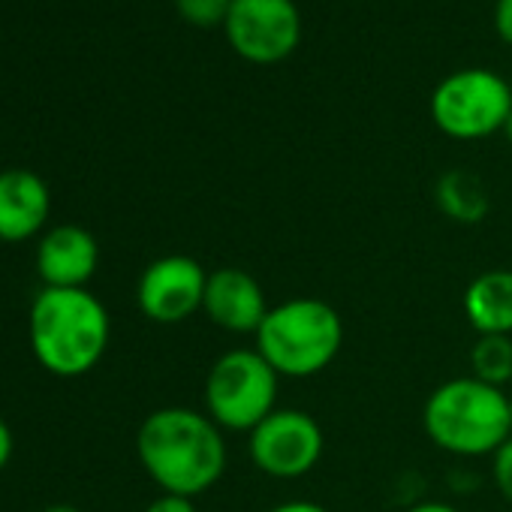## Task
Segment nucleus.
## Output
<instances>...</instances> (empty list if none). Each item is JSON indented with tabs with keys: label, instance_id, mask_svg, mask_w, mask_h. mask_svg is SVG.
Wrapping results in <instances>:
<instances>
[{
	"label": "nucleus",
	"instance_id": "1a4fd4ad",
	"mask_svg": "<svg viewBox=\"0 0 512 512\" xmlns=\"http://www.w3.org/2000/svg\"><path fill=\"white\" fill-rule=\"evenodd\" d=\"M208 287V272L199 260L184 253H169L154 260L136 287L139 311L160 326H178L202 311Z\"/></svg>",
	"mask_w": 512,
	"mask_h": 512
},
{
	"label": "nucleus",
	"instance_id": "39448f33",
	"mask_svg": "<svg viewBox=\"0 0 512 512\" xmlns=\"http://www.w3.org/2000/svg\"><path fill=\"white\" fill-rule=\"evenodd\" d=\"M281 374L256 347L220 353L205 377V413L232 434H250L269 413L278 410Z\"/></svg>",
	"mask_w": 512,
	"mask_h": 512
},
{
	"label": "nucleus",
	"instance_id": "aec40b11",
	"mask_svg": "<svg viewBox=\"0 0 512 512\" xmlns=\"http://www.w3.org/2000/svg\"><path fill=\"white\" fill-rule=\"evenodd\" d=\"M266 512H329V509L323 503H317V500H284V503H278V506H272Z\"/></svg>",
	"mask_w": 512,
	"mask_h": 512
},
{
	"label": "nucleus",
	"instance_id": "393cba45",
	"mask_svg": "<svg viewBox=\"0 0 512 512\" xmlns=\"http://www.w3.org/2000/svg\"><path fill=\"white\" fill-rule=\"evenodd\" d=\"M509 422H512V395H509Z\"/></svg>",
	"mask_w": 512,
	"mask_h": 512
},
{
	"label": "nucleus",
	"instance_id": "0eeeda50",
	"mask_svg": "<svg viewBox=\"0 0 512 512\" xmlns=\"http://www.w3.org/2000/svg\"><path fill=\"white\" fill-rule=\"evenodd\" d=\"M326 449L323 425L299 407H278L247 434V455L253 467L272 479L308 476Z\"/></svg>",
	"mask_w": 512,
	"mask_h": 512
},
{
	"label": "nucleus",
	"instance_id": "a211bd4d",
	"mask_svg": "<svg viewBox=\"0 0 512 512\" xmlns=\"http://www.w3.org/2000/svg\"><path fill=\"white\" fill-rule=\"evenodd\" d=\"M145 512H199V509H196L193 497H181V494H160V497H154V500L145 506Z\"/></svg>",
	"mask_w": 512,
	"mask_h": 512
},
{
	"label": "nucleus",
	"instance_id": "7ed1b4c3",
	"mask_svg": "<svg viewBox=\"0 0 512 512\" xmlns=\"http://www.w3.org/2000/svg\"><path fill=\"white\" fill-rule=\"evenodd\" d=\"M422 428L437 449L455 458L494 455L512 437L509 395L473 374L452 377L428 395Z\"/></svg>",
	"mask_w": 512,
	"mask_h": 512
},
{
	"label": "nucleus",
	"instance_id": "6ab92c4d",
	"mask_svg": "<svg viewBox=\"0 0 512 512\" xmlns=\"http://www.w3.org/2000/svg\"><path fill=\"white\" fill-rule=\"evenodd\" d=\"M494 28H497V34H500V40L512 46V0H497Z\"/></svg>",
	"mask_w": 512,
	"mask_h": 512
},
{
	"label": "nucleus",
	"instance_id": "f03ea898",
	"mask_svg": "<svg viewBox=\"0 0 512 512\" xmlns=\"http://www.w3.org/2000/svg\"><path fill=\"white\" fill-rule=\"evenodd\" d=\"M28 338L37 362L64 380L85 377L100 365L112 338L106 305L85 290L43 287L28 314Z\"/></svg>",
	"mask_w": 512,
	"mask_h": 512
},
{
	"label": "nucleus",
	"instance_id": "ddd939ff",
	"mask_svg": "<svg viewBox=\"0 0 512 512\" xmlns=\"http://www.w3.org/2000/svg\"><path fill=\"white\" fill-rule=\"evenodd\" d=\"M461 308L476 335L512 338V269H491L473 278Z\"/></svg>",
	"mask_w": 512,
	"mask_h": 512
},
{
	"label": "nucleus",
	"instance_id": "f8f14e48",
	"mask_svg": "<svg viewBox=\"0 0 512 512\" xmlns=\"http://www.w3.org/2000/svg\"><path fill=\"white\" fill-rule=\"evenodd\" d=\"M52 211L46 181L31 169L0 172V241H28L40 235Z\"/></svg>",
	"mask_w": 512,
	"mask_h": 512
},
{
	"label": "nucleus",
	"instance_id": "f257e3e1",
	"mask_svg": "<svg viewBox=\"0 0 512 512\" xmlns=\"http://www.w3.org/2000/svg\"><path fill=\"white\" fill-rule=\"evenodd\" d=\"M226 431L193 407H160L136 434V455L163 494L199 497L211 491L229 464Z\"/></svg>",
	"mask_w": 512,
	"mask_h": 512
},
{
	"label": "nucleus",
	"instance_id": "dca6fc26",
	"mask_svg": "<svg viewBox=\"0 0 512 512\" xmlns=\"http://www.w3.org/2000/svg\"><path fill=\"white\" fill-rule=\"evenodd\" d=\"M175 7L184 22L196 28H214V25H226L232 0H175Z\"/></svg>",
	"mask_w": 512,
	"mask_h": 512
},
{
	"label": "nucleus",
	"instance_id": "f3484780",
	"mask_svg": "<svg viewBox=\"0 0 512 512\" xmlns=\"http://www.w3.org/2000/svg\"><path fill=\"white\" fill-rule=\"evenodd\" d=\"M491 482L497 494L512 506V437L491 455Z\"/></svg>",
	"mask_w": 512,
	"mask_h": 512
},
{
	"label": "nucleus",
	"instance_id": "4468645a",
	"mask_svg": "<svg viewBox=\"0 0 512 512\" xmlns=\"http://www.w3.org/2000/svg\"><path fill=\"white\" fill-rule=\"evenodd\" d=\"M434 202H437V208L449 220L467 223V226L479 223L488 214V208H491L485 184L473 172H467V169L443 172L437 178V184H434Z\"/></svg>",
	"mask_w": 512,
	"mask_h": 512
},
{
	"label": "nucleus",
	"instance_id": "6e6552de",
	"mask_svg": "<svg viewBox=\"0 0 512 512\" xmlns=\"http://www.w3.org/2000/svg\"><path fill=\"white\" fill-rule=\"evenodd\" d=\"M223 28L232 49L250 64L284 61L302 37V19L293 0H232Z\"/></svg>",
	"mask_w": 512,
	"mask_h": 512
},
{
	"label": "nucleus",
	"instance_id": "5701e85b",
	"mask_svg": "<svg viewBox=\"0 0 512 512\" xmlns=\"http://www.w3.org/2000/svg\"><path fill=\"white\" fill-rule=\"evenodd\" d=\"M43 512H79V509L70 506V503H55V506H46Z\"/></svg>",
	"mask_w": 512,
	"mask_h": 512
},
{
	"label": "nucleus",
	"instance_id": "4be33fe9",
	"mask_svg": "<svg viewBox=\"0 0 512 512\" xmlns=\"http://www.w3.org/2000/svg\"><path fill=\"white\" fill-rule=\"evenodd\" d=\"M407 512H461V509H455L446 500H422V503H413Z\"/></svg>",
	"mask_w": 512,
	"mask_h": 512
},
{
	"label": "nucleus",
	"instance_id": "b1692460",
	"mask_svg": "<svg viewBox=\"0 0 512 512\" xmlns=\"http://www.w3.org/2000/svg\"><path fill=\"white\" fill-rule=\"evenodd\" d=\"M506 139H509V145H512V112H509V118H506V124H503V130H500Z\"/></svg>",
	"mask_w": 512,
	"mask_h": 512
},
{
	"label": "nucleus",
	"instance_id": "9b49d317",
	"mask_svg": "<svg viewBox=\"0 0 512 512\" xmlns=\"http://www.w3.org/2000/svg\"><path fill=\"white\" fill-rule=\"evenodd\" d=\"M100 266L97 238L76 223H61L49 229L37 244V272L46 287L55 290H85Z\"/></svg>",
	"mask_w": 512,
	"mask_h": 512
},
{
	"label": "nucleus",
	"instance_id": "9d476101",
	"mask_svg": "<svg viewBox=\"0 0 512 512\" xmlns=\"http://www.w3.org/2000/svg\"><path fill=\"white\" fill-rule=\"evenodd\" d=\"M269 308L272 305L266 299V290L244 269L226 266V269L208 272L202 314L217 329H223L229 335H256Z\"/></svg>",
	"mask_w": 512,
	"mask_h": 512
},
{
	"label": "nucleus",
	"instance_id": "20e7f679",
	"mask_svg": "<svg viewBox=\"0 0 512 512\" xmlns=\"http://www.w3.org/2000/svg\"><path fill=\"white\" fill-rule=\"evenodd\" d=\"M253 347L281 377L308 380L338 359L344 347V320L323 299H287L269 308L263 326L253 335Z\"/></svg>",
	"mask_w": 512,
	"mask_h": 512
},
{
	"label": "nucleus",
	"instance_id": "412c9836",
	"mask_svg": "<svg viewBox=\"0 0 512 512\" xmlns=\"http://www.w3.org/2000/svg\"><path fill=\"white\" fill-rule=\"evenodd\" d=\"M13 449H16V437L10 431V425L0 419V470H4L13 458Z\"/></svg>",
	"mask_w": 512,
	"mask_h": 512
},
{
	"label": "nucleus",
	"instance_id": "423d86ee",
	"mask_svg": "<svg viewBox=\"0 0 512 512\" xmlns=\"http://www.w3.org/2000/svg\"><path fill=\"white\" fill-rule=\"evenodd\" d=\"M512 112V85L491 70H461L443 79L431 94L434 124L461 142L485 139L503 130Z\"/></svg>",
	"mask_w": 512,
	"mask_h": 512
},
{
	"label": "nucleus",
	"instance_id": "2eb2a0df",
	"mask_svg": "<svg viewBox=\"0 0 512 512\" xmlns=\"http://www.w3.org/2000/svg\"><path fill=\"white\" fill-rule=\"evenodd\" d=\"M470 374L488 386L503 389L512 380V338L479 335L470 350Z\"/></svg>",
	"mask_w": 512,
	"mask_h": 512
}]
</instances>
